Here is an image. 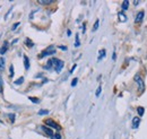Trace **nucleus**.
<instances>
[{
  "instance_id": "nucleus-13",
  "label": "nucleus",
  "mask_w": 147,
  "mask_h": 139,
  "mask_svg": "<svg viewBox=\"0 0 147 139\" xmlns=\"http://www.w3.org/2000/svg\"><path fill=\"white\" fill-rule=\"evenodd\" d=\"M5 58H0V72L1 71H3V69H5Z\"/></svg>"
},
{
  "instance_id": "nucleus-16",
  "label": "nucleus",
  "mask_w": 147,
  "mask_h": 139,
  "mask_svg": "<svg viewBox=\"0 0 147 139\" xmlns=\"http://www.w3.org/2000/svg\"><path fill=\"white\" fill-rule=\"evenodd\" d=\"M38 3L40 5H50V3H52V0H40Z\"/></svg>"
},
{
  "instance_id": "nucleus-22",
  "label": "nucleus",
  "mask_w": 147,
  "mask_h": 139,
  "mask_svg": "<svg viewBox=\"0 0 147 139\" xmlns=\"http://www.w3.org/2000/svg\"><path fill=\"white\" fill-rule=\"evenodd\" d=\"M28 99H30V101H32L33 103H40V100H37L35 97H32V96H31V97H28Z\"/></svg>"
},
{
  "instance_id": "nucleus-20",
  "label": "nucleus",
  "mask_w": 147,
  "mask_h": 139,
  "mask_svg": "<svg viewBox=\"0 0 147 139\" xmlns=\"http://www.w3.org/2000/svg\"><path fill=\"white\" fill-rule=\"evenodd\" d=\"M101 92H102V87L98 86V87H97V89H96V92H95V95H96V97H98V96L101 95Z\"/></svg>"
},
{
  "instance_id": "nucleus-31",
  "label": "nucleus",
  "mask_w": 147,
  "mask_h": 139,
  "mask_svg": "<svg viewBox=\"0 0 147 139\" xmlns=\"http://www.w3.org/2000/svg\"><path fill=\"white\" fill-rule=\"evenodd\" d=\"M67 35H68V36H70V35H71V31H70V30H68V31H67Z\"/></svg>"
},
{
  "instance_id": "nucleus-8",
  "label": "nucleus",
  "mask_w": 147,
  "mask_h": 139,
  "mask_svg": "<svg viewBox=\"0 0 147 139\" xmlns=\"http://www.w3.org/2000/svg\"><path fill=\"white\" fill-rule=\"evenodd\" d=\"M118 18H119V20H120L121 23H125V22L127 20V16H126V14H125L123 11H120V13L118 14Z\"/></svg>"
},
{
  "instance_id": "nucleus-4",
  "label": "nucleus",
  "mask_w": 147,
  "mask_h": 139,
  "mask_svg": "<svg viewBox=\"0 0 147 139\" xmlns=\"http://www.w3.org/2000/svg\"><path fill=\"white\" fill-rule=\"evenodd\" d=\"M144 16H145V13H144L143 10L139 11V13H137V15H136V17H135V23H136V24L142 23L143 19H144Z\"/></svg>"
},
{
  "instance_id": "nucleus-23",
  "label": "nucleus",
  "mask_w": 147,
  "mask_h": 139,
  "mask_svg": "<svg viewBox=\"0 0 147 139\" xmlns=\"http://www.w3.org/2000/svg\"><path fill=\"white\" fill-rule=\"evenodd\" d=\"M77 83H78V78H74L73 82H71V86L75 87L76 85H77Z\"/></svg>"
},
{
  "instance_id": "nucleus-30",
  "label": "nucleus",
  "mask_w": 147,
  "mask_h": 139,
  "mask_svg": "<svg viewBox=\"0 0 147 139\" xmlns=\"http://www.w3.org/2000/svg\"><path fill=\"white\" fill-rule=\"evenodd\" d=\"M59 49H61V50H67V48H66V47H62V45H60Z\"/></svg>"
},
{
  "instance_id": "nucleus-32",
  "label": "nucleus",
  "mask_w": 147,
  "mask_h": 139,
  "mask_svg": "<svg viewBox=\"0 0 147 139\" xmlns=\"http://www.w3.org/2000/svg\"><path fill=\"white\" fill-rule=\"evenodd\" d=\"M134 5H135V6H137V5H139V1H134Z\"/></svg>"
},
{
  "instance_id": "nucleus-11",
  "label": "nucleus",
  "mask_w": 147,
  "mask_h": 139,
  "mask_svg": "<svg viewBox=\"0 0 147 139\" xmlns=\"http://www.w3.org/2000/svg\"><path fill=\"white\" fill-rule=\"evenodd\" d=\"M24 66H25V69L26 70L30 69V60H28L27 55H24Z\"/></svg>"
},
{
  "instance_id": "nucleus-14",
  "label": "nucleus",
  "mask_w": 147,
  "mask_h": 139,
  "mask_svg": "<svg viewBox=\"0 0 147 139\" xmlns=\"http://www.w3.org/2000/svg\"><path fill=\"white\" fill-rule=\"evenodd\" d=\"M80 45V41H79V35L76 34V37H75V47L78 48Z\"/></svg>"
},
{
  "instance_id": "nucleus-29",
  "label": "nucleus",
  "mask_w": 147,
  "mask_h": 139,
  "mask_svg": "<svg viewBox=\"0 0 147 139\" xmlns=\"http://www.w3.org/2000/svg\"><path fill=\"white\" fill-rule=\"evenodd\" d=\"M76 67H77V65H74V66H73V68H71V70H70V74H73V72H74V70L76 69Z\"/></svg>"
},
{
  "instance_id": "nucleus-18",
  "label": "nucleus",
  "mask_w": 147,
  "mask_h": 139,
  "mask_svg": "<svg viewBox=\"0 0 147 139\" xmlns=\"http://www.w3.org/2000/svg\"><path fill=\"white\" fill-rule=\"evenodd\" d=\"M98 26H100V20L97 19L96 22H95V24H94V26H93V32H95L97 28H98Z\"/></svg>"
},
{
  "instance_id": "nucleus-3",
  "label": "nucleus",
  "mask_w": 147,
  "mask_h": 139,
  "mask_svg": "<svg viewBox=\"0 0 147 139\" xmlns=\"http://www.w3.org/2000/svg\"><path fill=\"white\" fill-rule=\"evenodd\" d=\"M45 124H47L49 128H53V129H57V130L60 129L59 124H58L57 122L53 121V120H51V119H47V120H45Z\"/></svg>"
},
{
  "instance_id": "nucleus-9",
  "label": "nucleus",
  "mask_w": 147,
  "mask_h": 139,
  "mask_svg": "<svg viewBox=\"0 0 147 139\" xmlns=\"http://www.w3.org/2000/svg\"><path fill=\"white\" fill-rule=\"evenodd\" d=\"M8 42H5L3 43V45L0 48V54H5V53L7 52V50H8Z\"/></svg>"
},
{
  "instance_id": "nucleus-5",
  "label": "nucleus",
  "mask_w": 147,
  "mask_h": 139,
  "mask_svg": "<svg viewBox=\"0 0 147 139\" xmlns=\"http://www.w3.org/2000/svg\"><path fill=\"white\" fill-rule=\"evenodd\" d=\"M42 130H43L48 136H50V137H52V138H53L55 134H53V131H52V129H51V128H48L47 126H42Z\"/></svg>"
},
{
  "instance_id": "nucleus-17",
  "label": "nucleus",
  "mask_w": 147,
  "mask_h": 139,
  "mask_svg": "<svg viewBox=\"0 0 147 139\" xmlns=\"http://www.w3.org/2000/svg\"><path fill=\"white\" fill-rule=\"evenodd\" d=\"M25 42H26V45H27L28 48H33V47H34V43H33L30 38H26V40H25Z\"/></svg>"
},
{
  "instance_id": "nucleus-12",
  "label": "nucleus",
  "mask_w": 147,
  "mask_h": 139,
  "mask_svg": "<svg viewBox=\"0 0 147 139\" xmlns=\"http://www.w3.org/2000/svg\"><path fill=\"white\" fill-rule=\"evenodd\" d=\"M137 113H138L139 117H143L144 113H145V109H144L143 106H138V107H137Z\"/></svg>"
},
{
  "instance_id": "nucleus-15",
  "label": "nucleus",
  "mask_w": 147,
  "mask_h": 139,
  "mask_svg": "<svg viewBox=\"0 0 147 139\" xmlns=\"http://www.w3.org/2000/svg\"><path fill=\"white\" fill-rule=\"evenodd\" d=\"M121 7H122V9H123V10H127V9L129 8V1H128V0L123 1V2H122V6H121Z\"/></svg>"
},
{
  "instance_id": "nucleus-1",
  "label": "nucleus",
  "mask_w": 147,
  "mask_h": 139,
  "mask_svg": "<svg viewBox=\"0 0 147 139\" xmlns=\"http://www.w3.org/2000/svg\"><path fill=\"white\" fill-rule=\"evenodd\" d=\"M55 47H49L48 49H45L44 51H42V53L38 55V58H44V57H48V55H52V54H55Z\"/></svg>"
},
{
  "instance_id": "nucleus-10",
  "label": "nucleus",
  "mask_w": 147,
  "mask_h": 139,
  "mask_svg": "<svg viewBox=\"0 0 147 139\" xmlns=\"http://www.w3.org/2000/svg\"><path fill=\"white\" fill-rule=\"evenodd\" d=\"M105 54H107V51H105L104 49L100 50V52H98V57H97V61H101V60L105 57Z\"/></svg>"
},
{
  "instance_id": "nucleus-27",
  "label": "nucleus",
  "mask_w": 147,
  "mask_h": 139,
  "mask_svg": "<svg viewBox=\"0 0 147 139\" xmlns=\"http://www.w3.org/2000/svg\"><path fill=\"white\" fill-rule=\"evenodd\" d=\"M2 90H3V88H2V79L0 77V93H2Z\"/></svg>"
},
{
  "instance_id": "nucleus-24",
  "label": "nucleus",
  "mask_w": 147,
  "mask_h": 139,
  "mask_svg": "<svg viewBox=\"0 0 147 139\" xmlns=\"http://www.w3.org/2000/svg\"><path fill=\"white\" fill-rule=\"evenodd\" d=\"M19 25H20V23H15V24H14V26L11 27V30H13V31H15V30H16V28L18 27Z\"/></svg>"
},
{
  "instance_id": "nucleus-2",
  "label": "nucleus",
  "mask_w": 147,
  "mask_h": 139,
  "mask_svg": "<svg viewBox=\"0 0 147 139\" xmlns=\"http://www.w3.org/2000/svg\"><path fill=\"white\" fill-rule=\"evenodd\" d=\"M135 82L137 83V85L139 87V92H143L144 90V88H145V85H144V82H143V78L140 77V75L139 74H137V75H135Z\"/></svg>"
},
{
  "instance_id": "nucleus-21",
  "label": "nucleus",
  "mask_w": 147,
  "mask_h": 139,
  "mask_svg": "<svg viewBox=\"0 0 147 139\" xmlns=\"http://www.w3.org/2000/svg\"><path fill=\"white\" fill-rule=\"evenodd\" d=\"M23 83H24V77H20L17 80H15V84H16V85H20V84H23Z\"/></svg>"
},
{
  "instance_id": "nucleus-28",
  "label": "nucleus",
  "mask_w": 147,
  "mask_h": 139,
  "mask_svg": "<svg viewBox=\"0 0 147 139\" xmlns=\"http://www.w3.org/2000/svg\"><path fill=\"white\" fill-rule=\"evenodd\" d=\"M55 139H61V136H60V134H55Z\"/></svg>"
},
{
  "instance_id": "nucleus-6",
  "label": "nucleus",
  "mask_w": 147,
  "mask_h": 139,
  "mask_svg": "<svg viewBox=\"0 0 147 139\" xmlns=\"http://www.w3.org/2000/svg\"><path fill=\"white\" fill-rule=\"evenodd\" d=\"M63 66H65V63H63V61H61V60H59L58 61V63H57V66H55V70L57 71V72H60L61 70H62V68H63Z\"/></svg>"
},
{
  "instance_id": "nucleus-26",
  "label": "nucleus",
  "mask_w": 147,
  "mask_h": 139,
  "mask_svg": "<svg viewBox=\"0 0 147 139\" xmlns=\"http://www.w3.org/2000/svg\"><path fill=\"white\" fill-rule=\"evenodd\" d=\"M9 118H10V120H11V122L15 121V114H9Z\"/></svg>"
},
{
  "instance_id": "nucleus-19",
  "label": "nucleus",
  "mask_w": 147,
  "mask_h": 139,
  "mask_svg": "<svg viewBox=\"0 0 147 139\" xmlns=\"http://www.w3.org/2000/svg\"><path fill=\"white\" fill-rule=\"evenodd\" d=\"M44 114H49V110H40L38 111V115H44Z\"/></svg>"
},
{
  "instance_id": "nucleus-7",
  "label": "nucleus",
  "mask_w": 147,
  "mask_h": 139,
  "mask_svg": "<svg viewBox=\"0 0 147 139\" xmlns=\"http://www.w3.org/2000/svg\"><path fill=\"white\" fill-rule=\"evenodd\" d=\"M139 123H140V119H139V117H135V118L132 119V128H134V129L138 128Z\"/></svg>"
},
{
  "instance_id": "nucleus-25",
  "label": "nucleus",
  "mask_w": 147,
  "mask_h": 139,
  "mask_svg": "<svg viewBox=\"0 0 147 139\" xmlns=\"http://www.w3.org/2000/svg\"><path fill=\"white\" fill-rule=\"evenodd\" d=\"M9 70H10V76H14V67H13V65L9 67Z\"/></svg>"
},
{
  "instance_id": "nucleus-34",
  "label": "nucleus",
  "mask_w": 147,
  "mask_h": 139,
  "mask_svg": "<svg viewBox=\"0 0 147 139\" xmlns=\"http://www.w3.org/2000/svg\"><path fill=\"white\" fill-rule=\"evenodd\" d=\"M17 41H18V38H15V40H14V41H13V44H15V43H16V42H17Z\"/></svg>"
},
{
  "instance_id": "nucleus-33",
  "label": "nucleus",
  "mask_w": 147,
  "mask_h": 139,
  "mask_svg": "<svg viewBox=\"0 0 147 139\" xmlns=\"http://www.w3.org/2000/svg\"><path fill=\"white\" fill-rule=\"evenodd\" d=\"M112 58H113V60H115V58H117V55H115V52L113 53V55H112Z\"/></svg>"
}]
</instances>
